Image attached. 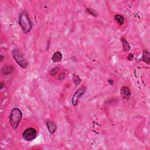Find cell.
I'll list each match as a JSON object with an SVG mask.
<instances>
[{
	"label": "cell",
	"instance_id": "277c9868",
	"mask_svg": "<svg viewBox=\"0 0 150 150\" xmlns=\"http://www.w3.org/2000/svg\"><path fill=\"white\" fill-rule=\"evenodd\" d=\"M37 135V132L33 128H28L25 130L22 133V137L25 140L31 141L35 139Z\"/></svg>",
	"mask_w": 150,
	"mask_h": 150
},
{
	"label": "cell",
	"instance_id": "4fadbf2b",
	"mask_svg": "<svg viewBox=\"0 0 150 150\" xmlns=\"http://www.w3.org/2000/svg\"><path fill=\"white\" fill-rule=\"evenodd\" d=\"M73 80L75 84H76V85H78L79 84V83L80 82V79L77 76H76V75H73Z\"/></svg>",
	"mask_w": 150,
	"mask_h": 150
},
{
	"label": "cell",
	"instance_id": "6da1fadb",
	"mask_svg": "<svg viewBox=\"0 0 150 150\" xmlns=\"http://www.w3.org/2000/svg\"><path fill=\"white\" fill-rule=\"evenodd\" d=\"M19 24L21 27L22 31L25 33H27L31 31L32 25L28 15L25 12L21 13L19 17Z\"/></svg>",
	"mask_w": 150,
	"mask_h": 150
},
{
	"label": "cell",
	"instance_id": "3957f363",
	"mask_svg": "<svg viewBox=\"0 0 150 150\" xmlns=\"http://www.w3.org/2000/svg\"><path fill=\"white\" fill-rule=\"evenodd\" d=\"M12 55H13L14 59L18 63V65L21 67V68L25 69L28 66V63L25 58L24 56L22 53V52L19 50V49H14L12 52Z\"/></svg>",
	"mask_w": 150,
	"mask_h": 150
},
{
	"label": "cell",
	"instance_id": "d6986e66",
	"mask_svg": "<svg viewBox=\"0 0 150 150\" xmlns=\"http://www.w3.org/2000/svg\"><path fill=\"white\" fill-rule=\"evenodd\" d=\"M108 82L111 85H112V84H113V80H109L108 81Z\"/></svg>",
	"mask_w": 150,
	"mask_h": 150
},
{
	"label": "cell",
	"instance_id": "52a82bcc",
	"mask_svg": "<svg viewBox=\"0 0 150 150\" xmlns=\"http://www.w3.org/2000/svg\"><path fill=\"white\" fill-rule=\"evenodd\" d=\"M47 128L48 129V131L50 133L53 134L56 131L57 127L53 122L48 121V122H47Z\"/></svg>",
	"mask_w": 150,
	"mask_h": 150
},
{
	"label": "cell",
	"instance_id": "5bb4252c",
	"mask_svg": "<svg viewBox=\"0 0 150 150\" xmlns=\"http://www.w3.org/2000/svg\"><path fill=\"white\" fill-rule=\"evenodd\" d=\"M86 11H87V12H88L89 14H91L92 15L95 16V17H96L97 15L96 12L95 10H93V9L91 8H87L86 9Z\"/></svg>",
	"mask_w": 150,
	"mask_h": 150
},
{
	"label": "cell",
	"instance_id": "ac0fdd59",
	"mask_svg": "<svg viewBox=\"0 0 150 150\" xmlns=\"http://www.w3.org/2000/svg\"><path fill=\"white\" fill-rule=\"evenodd\" d=\"M0 86H1V87H0V89L2 90V89H3V87H4V83L3 82H1V84H0Z\"/></svg>",
	"mask_w": 150,
	"mask_h": 150
},
{
	"label": "cell",
	"instance_id": "9a60e30c",
	"mask_svg": "<svg viewBox=\"0 0 150 150\" xmlns=\"http://www.w3.org/2000/svg\"><path fill=\"white\" fill-rule=\"evenodd\" d=\"M59 71V69L58 68H54L53 69H52V71L50 72V73L52 76H54V75H56L57 72H58Z\"/></svg>",
	"mask_w": 150,
	"mask_h": 150
},
{
	"label": "cell",
	"instance_id": "8fae6325",
	"mask_svg": "<svg viewBox=\"0 0 150 150\" xmlns=\"http://www.w3.org/2000/svg\"><path fill=\"white\" fill-rule=\"evenodd\" d=\"M122 42L123 46V49L125 51H128L130 49V46L126 40L124 39V38H122Z\"/></svg>",
	"mask_w": 150,
	"mask_h": 150
},
{
	"label": "cell",
	"instance_id": "ffe728a7",
	"mask_svg": "<svg viewBox=\"0 0 150 150\" xmlns=\"http://www.w3.org/2000/svg\"><path fill=\"white\" fill-rule=\"evenodd\" d=\"M2 59H3V56H1V61H2Z\"/></svg>",
	"mask_w": 150,
	"mask_h": 150
},
{
	"label": "cell",
	"instance_id": "5b68a950",
	"mask_svg": "<svg viewBox=\"0 0 150 150\" xmlns=\"http://www.w3.org/2000/svg\"><path fill=\"white\" fill-rule=\"evenodd\" d=\"M86 90V87L83 86V87L80 88L79 89H78V90L75 92L72 97V100L73 104L74 105V106H76V105H77L79 99L83 95L84 93H85Z\"/></svg>",
	"mask_w": 150,
	"mask_h": 150
},
{
	"label": "cell",
	"instance_id": "9c48e42d",
	"mask_svg": "<svg viewBox=\"0 0 150 150\" xmlns=\"http://www.w3.org/2000/svg\"><path fill=\"white\" fill-rule=\"evenodd\" d=\"M2 73L4 75H7L9 74H11L12 72L14 71L13 67L11 65H8V66H4L2 68Z\"/></svg>",
	"mask_w": 150,
	"mask_h": 150
},
{
	"label": "cell",
	"instance_id": "7a4b0ae2",
	"mask_svg": "<svg viewBox=\"0 0 150 150\" xmlns=\"http://www.w3.org/2000/svg\"><path fill=\"white\" fill-rule=\"evenodd\" d=\"M22 117V112L19 108H14L12 110L9 116V123L12 128L15 130L18 128Z\"/></svg>",
	"mask_w": 150,
	"mask_h": 150
},
{
	"label": "cell",
	"instance_id": "e0dca14e",
	"mask_svg": "<svg viewBox=\"0 0 150 150\" xmlns=\"http://www.w3.org/2000/svg\"><path fill=\"white\" fill-rule=\"evenodd\" d=\"M133 59V55L132 54H130L128 56V59L129 60H132Z\"/></svg>",
	"mask_w": 150,
	"mask_h": 150
},
{
	"label": "cell",
	"instance_id": "ba28073f",
	"mask_svg": "<svg viewBox=\"0 0 150 150\" xmlns=\"http://www.w3.org/2000/svg\"><path fill=\"white\" fill-rule=\"evenodd\" d=\"M62 59V54L60 52H56L53 53L52 57V60L54 63H57L61 61Z\"/></svg>",
	"mask_w": 150,
	"mask_h": 150
},
{
	"label": "cell",
	"instance_id": "8992f818",
	"mask_svg": "<svg viewBox=\"0 0 150 150\" xmlns=\"http://www.w3.org/2000/svg\"><path fill=\"white\" fill-rule=\"evenodd\" d=\"M121 95H122V97H123L124 99L125 100H129L131 98V91L130 89L128 88L127 86H123L121 89Z\"/></svg>",
	"mask_w": 150,
	"mask_h": 150
},
{
	"label": "cell",
	"instance_id": "7c38bea8",
	"mask_svg": "<svg viewBox=\"0 0 150 150\" xmlns=\"http://www.w3.org/2000/svg\"><path fill=\"white\" fill-rule=\"evenodd\" d=\"M143 59L144 62H145L146 63L149 64L150 63V54L149 52L147 51H144L143 52Z\"/></svg>",
	"mask_w": 150,
	"mask_h": 150
},
{
	"label": "cell",
	"instance_id": "2e32d148",
	"mask_svg": "<svg viewBox=\"0 0 150 150\" xmlns=\"http://www.w3.org/2000/svg\"><path fill=\"white\" fill-rule=\"evenodd\" d=\"M65 74L64 73H61V74H60L59 76V77H58V79H59V80H62V79H63L65 78Z\"/></svg>",
	"mask_w": 150,
	"mask_h": 150
},
{
	"label": "cell",
	"instance_id": "30bf717a",
	"mask_svg": "<svg viewBox=\"0 0 150 150\" xmlns=\"http://www.w3.org/2000/svg\"><path fill=\"white\" fill-rule=\"evenodd\" d=\"M114 20L116 21V22L120 25H123L124 22V18L123 16L119 15V14H117L114 16Z\"/></svg>",
	"mask_w": 150,
	"mask_h": 150
}]
</instances>
